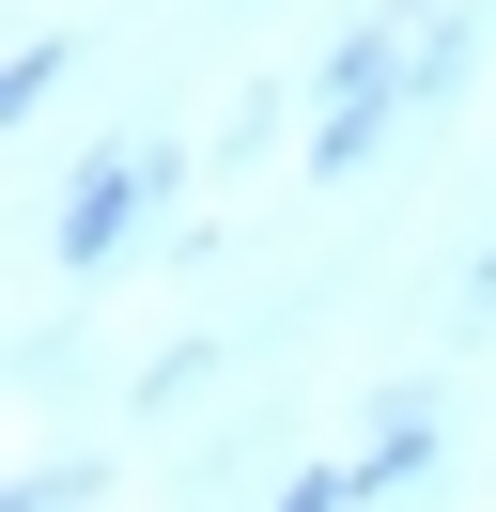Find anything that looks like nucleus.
I'll return each instance as SVG.
<instances>
[{
	"instance_id": "nucleus-1",
	"label": "nucleus",
	"mask_w": 496,
	"mask_h": 512,
	"mask_svg": "<svg viewBox=\"0 0 496 512\" xmlns=\"http://www.w3.org/2000/svg\"><path fill=\"white\" fill-rule=\"evenodd\" d=\"M155 187H171V156H140V171H93V187L62 202V264H109L124 233L155 218Z\"/></svg>"
},
{
	"instance_id": "nucleus-2",
	"label": "nucleus",
	"mask_w": 496,
	"mask_h": 512,
	"mask_svg": "<svg viewBox=\"0 0 496 512\" xmlns=\"http://www.w3.org/2000/svg\"><path fill=\"white\" fill-rule=\"evenodd\" d=\"M341 497H357V466H310V481H295L279 512H341Z\"/></svg>"
}]
</instances>
